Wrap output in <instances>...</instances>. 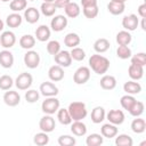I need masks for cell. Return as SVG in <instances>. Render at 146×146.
Wrapping results in <instances>:
<instances>
[{
    "instance_id": "35",
    "label": "cell",
    "mask_w": 146,
    "mask_h": 146,
    "mask_svg": "<svg viewBox=\"0 0 146 146\" xmlns=\"http://www.w3.org/2000/svg\"><path fill=\"white\" fill-rule=\"evenodd\" d=\"M103 141H104V137L99 133H91L86 139L87 146H99L103 144Z\"/></svg>"
},
{
    "instance_id": "3",
    "label": "cell",
    "mask_w": 146,
    "mask_h": 146,
    "mask_svg": "<svg viewBox=\"0 0 146 146\" xmlns=\"http://www.w3.org/2000/svg\"><path fill=\"white\" fill-rule=\"evenodd\" d=\"M59 105H60L59 99H57L56 96L55 97H46V99L41 104V110L44 114L52 115L58 111Z\"/></svg>"
},
{
    "instance_id": "43",
    "label": "cell",
    "mask_w": 146,
    "mask_h": 146,
    "mask_svg": "<svg viewBox=\"0 0 146 146\" xmlns=\"http://www.w3.org/2000/svg\"><path fill=\"white\" fill-rule=\"evenodd\" d=\"M132 55L131 49L128 46H119L116 49V56L121 59H128Z\"/></svg>"
},
{
    "instance_id": "52",
    "label": "cell",
    "mask_w": 146,
    "mask_h": 146,
    "mask_svg": "<svg viewBox=\"0 0 146 146\" xmlns=\"http://www.w3.org/2000/svg\"><path fill=\"white\" fill-rule=\"evenodd\" d=\"M141 29L145 31L146 30V26H145V18H141Z\"/></svg>"
},
{
    "instance_id": "33",
    "label": "cell",
    "mask_w": 146,
    "mask_h": 146,
    "mask_svg": "<svg viewBox=\"0 0 146 146\" xmlns=\"http://www.w3.org/2000/svg\"><path fill=\"white\" fill-rule=\"evenodd\" d=\"M57 8L55 6L54 2H42V5L40 6V11L42 13V15H44L46 17H51L55 15Z\"/></svg>"
},
{
    "instance_id": "22",
    "label": "cell",
    "mask_w": 146,
    "mask_h": 146,
    "mask_svg": "<svg viewBox=\"0 0 146 146\" xmlns=\"http://www.w3.org/2000/svg\"><path fill=\"white\" fill-rule=\"evenodd\" d=\"M128 74L135 81L140 80L143 78V75H144V67L143 66H139V65L130 64V66L128 68Z\"/></svg>"
},
{
    "instance_id": "31",
    "label": "cell",
    "mask_w": 146,
    "mask_h": 146,
    "mask_svg": "<svg viewBox=\"0 0 146 146\" xmlns=\"http://www.w3.org/2000/svg\"><path fill=\"white\" fill-rule=\"evenodd\" d=\"M132 40V36L130 34L129 31H120L117 34H116V42L119 46H128Z\"/></svg>"
},
{
    "instance_id": "12",
    "label": "cell",
    "mask_w": 146,
    "mask_h": 146,
    "mask_svg": "<svg viewBox=\"0 0 146 146\" xmlns=\"http://www.w3.org/2000/svg\"><path fill=\"white\" fill-rule=\"evenodd\" d=\"M40 94L44 97H55L57 94H58V88L52 83V82H49V81H46V82H42L40 84V89H39Z\"/></svg>"
},
{
    "instance_id": "38",
    "label": "cell",
    "mask_w": 146,
    "mask_h": 146,
    "mask_svg": "<svg viewBox=\"0 0 146 146\" xmlns=\"http://www.w3.org/2000/svg\"><path fill=\"white\" fill-rule=\"evenodd\" d=\"M27 6V0H11L9 3V8L14 13H18L22 10H25Z\"/></svg>"
},
{
    "instance_id": "45",
    "label": "cell",
    "mask_w": 146,
    "mask_h": 146,
    "mask_svg": "<svg viewBox=\"0 0 146 146\" xmlns=\"http://www.w3.org/2000/svg\"><path fill=\"white\" fill-rule=\"evenodd\" d=\"M58 144H59V146H74L76 144V140L72 136L63 135L58 138Z\"/></svg>"
},
{
    "instance_id": "55",
    "label": "cell",
    "mask_w": 146,
    "mask_h": 146,
    "mask_svg": "<svg viewBox=\"0 0 146 146\" xmlns=\"http://www.w3.org/2000/svg\"><path fill=\"white\" fill-rule=\"evenodd\" d=\"M55 0H43V2H54Z\"/></svg>"
},
{
    "instance_id": "15",
    "label": "cell",
    "mask_w": 146,
    "mask_h": 146,
    "mask_svg": "<svg viewBox=\"0 0 146 146\" xmlns=\"http://www.w3.org/2000/svg\"><path fill=\"white\" fill-rule=\"evenodd\" d=\"M48 76L54 82L62 81L64 79V70H63V67L59 66V65L50 66V68L48 70Z\"/></svg>"
},
{
    "instance_id": "18",
    "label": "cell",
    "mask_w": 146,
    "mask_h": 146,
    "mask_svg": "<svg viewBox=\"0 0 146 146\" xmlns=\"http://www.w3.org/2000/svg\"><path fill=\"white\" fill-rule=\"evenodd\" d=\"M50 34H51V31L50 29L47 26V25H40L36 30H35V38L38 41L40 42H46L49 40L50 38Z\"/></svg>"
},
{
    "instance_id": "4",
    "label": "cell",
    "mask_w": 146,
    "mask_h": 146,
    "mask_svg": "<svg viewBox=\"0 0 146 146\" xmlns=\"http://www.w3.org/2000/svg\"><path fill=\"white\" fill-rule=\"evenodd\" d=\"M32 82H33V78L30 73L27 72H23L21 73L16 80H15V86L17 87V89L19 90H27L31 86H32Z\"/></svg>"
},
{
    "instance_id": "10",
    "label": "cell",
    "mask_w": 146,
    "mask_h": 146,
    "mask_svg": "<svg viewBox=\"0 0 146 146\" xmlns=\"http://www.w3.org/2000/svg\"><path fill=\"white\" fill-rule=\"evenodd\" d=\"M139 25V19L137 18V15L135 14H130L127 15L122 18V26L124 27L125 31H135Z\"/></svg>"
},
{
    "instance_id": "40",
    "label": "cell",
    "mask_w": 146,
    "mask_h": 146,
    "mask_svg": "<svg viewBox=\"0 0 146 146\" xmlns=\"http://www.w3.org/2000/svg\"><path fill=\"white\" fill-rule=\"evenodd\" d=\"M70 54H71L72 59L73 60H76V62H81V60H83L86 58V51L82 48H80V47L72 48V50L70 51Z\"/></svg>"
},
{
    "instance_id": "20",
    "label": "cell",
    "mask_w": 146,
    "mask_h": 146,
    "mask_svg": "<svg viewBox=\"0 0 146 146\" xmlns=\"http://www.w3.org/2000/svg\"><path fill=\"white\" fill-rule=\"evenodd\" d=\"M123 90L128 95H138L141 91V86L135 80H131V81H127L123 84Z\"/></svg>"
},
{
    "instance_id": "48",
    "label": "cell",
    "mask_w": 146,
    "mask_h": 146,
    "mask_svg": "<svg viewBox=\"0 0 146 146\" xmlns=\"http://www.w3.org/2000/svg\"><path fill=\"white\" fill-rule=\"evenodd\" d=\"M39 97H40V94L35 89H30L25 92V99L27 103H35L39 100Z\"/></svg>"
},
{
    "instance_id": "13",
    "label": "cell",
    "mask_w": 146,
    "mask_h": 146,
    "mask_svg": "<svg viewBox=\"0 0 146 146\" xmlns=\"http://www.w3.org/2000/svg\"><path fill=\"white\" fill-rule=\"evenodd\" d=\"M106 117L110 123L112 124H115V125H120L124 122V113L121 111V110H111L107 114H106Z\"/></svg>"
},
{
    "instance_id": "28",
    "label": "cell",
    "mask_w": 146,
    "mask_h": 146,
    "mask_svg": "<svg viewBox=\"0 0 146 146\" xmlns=\"http://www.w3.org/2000/svg\"><path fill=\"white\" fill-rule=\"evenodd\" d=\"M19 46L23 49L31 50L35 46V38L31 34H25L19 39Z\"/></svg>"
},
{
    "instance_id": "34",
    "label": "cell",
    "mask_w": 146,
    "mask_h": 146,
    "mask_svg": "<svg viewBox=\"0 0 146 146\" xmlns=\"http://www.w3.org/2000/svg\"><path fill=\"white\" fill-rule=\"evenodd\" d=\"M57 119L63 125H68L72 123V117L67 111V108H58L57 111Z\"/></svg>"
},
{
    "instance_id": "51",
    "label": "cell",
    "mask_w": 146,
    "mask_h": 146,
    "mask_svg": "<svg viewBox=\"0 0 146 146\" xmlns=\"http://www.w3.org/2000/svg\"><path fill=\"white\" fill-rule=\"evenodd\" d=\"M82 7H90V6H97V0H81Z\"/></svg>"
},
{
    "instance_id": "57",
    "label": "cell",
    "mask_w": 146,
    "mask_h": 146,
    "mask_svg": "<svg viewBox=\"0 0 146 146\" xmlns=\"http://www.w3.org/2000/svg\"><path fill=\"white\" fill-rule=\"evenodd\" d=\"M29 1H34V0H29Z\"/></svg>"
},
{
    "instance_id": "58",
    "label": "cell",
    "mask_w": 146,
    "mask_h": 146,
    "mask_svg": "<svg viewBox=\"0 0 146 146\" xmlns=\"http://www.w3.org/2000/svg\"><path fill=\"white\" fill-rule=\"evenodd\" d=\"M0 47H1V46H0Z\"/></svg>"
},
{
    "instance_id": "50",
    "label": "cell",
    "mask_w": 146,
    "mask_h": 146,
    "mask_svg": "<svg viewBox=\"0 0 146 146\" xmlns=\"http://www.w3.org/2000/svg\"><path fill=\"white\" fill-rule=\"evenodd\" d=\"M138 15H139L141 18H145V17H146V3H141V5L138 7Z\"/></svg>"
},
{
    "instance_id": "19",
    "label": "cell",
    "mask_w": 146,
    "mask_h": 146,
    "mask_svg": "<svg viewBox=\"0 0 146 146\" xmlns=\"http://www.w3.org/2000/svg\"><path fill=\"white\" fill-rule=\"evenodd\" d=\"M100 133H102L103 137L111 139V138H113L117 135V128H116L115 124H112V123L108 122V123H105V124L102 125Z\"/></svg>"
},
{
    "instance_id": "42",
    "label": "cell",
    "mask_w": 146,
    "mask_h": 146,
    "mask_svg": "<svg viewBox=\"0 0 146 146\" xmlns=\"http://www.w3.org/2000/svg\"><path fill=\"white\" fill-rule=\"evenodd\" d=\"M13 84H14V80L10 75L5 74V75L0 76V89L1 90H5V91L9 90L13 87Z\"/></svg>"
},
{
    "instance_id": "27",
    "label": "cell",
    "mask_w": 146,
    "mask_h": 146,
    "mask_svg": "<svg viewBox=\"0 0 146 146\" xmlns=\"http://www.w3.org/2000/svg\"><path fill=\"white\" fill-rule=\"evenodd\" d=\"M80 41H81V39H80L79 34L73 33V32L67 33V34L65 35V38H64V43H65V46L68 47V48H74V47L79 46V44H80Z\"/></svg>"
},
{
    "instance_id": "24",
    "label": "cell",
    "mask_w": 146,
    "mask_h": 146,
    "mask_svg": "<svg viewBox=\"0 0 146 146\" xmlns=\"http://www.w3.org/2000/svg\"><path fill=\"white\" fill-rule=\"evenodd\" d=\"M99 83H100V87L103 89H105V90H112V89H114L116 87V79L113 75H107L106 74V75H104L100 79Z\"/></svg>"
},
{
    "instance_id": "46",
    "label": "cell",
    "mask_w": 146,
    "mask_h": 146,
    "mask_svg": "<svg viewBox=\"0 0 146 146\" xmlns=\"http://www.w3.org/2000/svg\"><path fill=\"white\" fill-rule=\"evenodd\" d=\"M47 51L48 54L55 56L58 51H60V43L57 40H51L47 43Z\"/></svg>"
},
{
    "instance_id": "36",
    "label": "cell",
    "mask_w": 146,
    "mask_h": 146,
    "mask_svg": "<svg viewBox=\"0 0 146 146\" xmlns=\"http://www.w3.org/2000/svg\"><path fill=\"white\" fill-rule=\"evenodd\" d=\"M115 145L116 146H132L133 140L129 135L121 133L119 136H115Z\"/></svg>"
},
{
    "instance_id": "44",
    "label": "cell",
    "mask_w": 146,
    "mask_h": 146,
    "mask_svg": "<svg viewBox=\"0 0 146 146\" xmlns=\"http://www.w3.org/2000/svg\"><path fill=\"white\" fill-rule=\"evenodd\" d=\"M130 58H131V64L139 65L143 67L146 65V54L145 52H138V54L131 56Z\"/></svg>"
},
{
    "instance_id": "16",
    "label": "cell",
    "mask_w": 146,
    "mask_h": 146,
    "mask_svg": "<svg viewBox=\"0 0 146 146\" xmlns=\"http://www.w3.org/2000/svg\"><path fill=\"white\" fill-rule=\"evenodd\" d=\"M14 64V55L8 49L0 51V65L3 68H10Z\"/></svg>"
},
{
    "instance_id": "29",
    "label": "cell",
    "mask_w": 146,
    "mask_h": 146,
    "mask_svg": "<svg viewBox=\"0 0 146 146\" xmlns=\"http://www.w3.org/2000/svg\"><path fill=\"white\" fill-rule=\"evenodd\" d=\"M110 41L105 38H100V39H97L94 43V49L96 52H99V54H103V52H106L108 49H110Z\"/></svg>"
},
{
    "instance_id": "1",
    "label": "cell",
    "mask_w": 146,
    "mask_h": 146,
    "mask_svg": "<svg viewBox=\"0 0 146 146\" xmlns=\"http://www.w3.org/2000/svg\"><path fill=\"white\" fill-rule=\"evenodd\" d=\"M89 66L95 73L105 74L110 68V60L105 56L95 54V55H91L89 58Z\"/></svg>"
},
{
    "instance_id": "30",
    "label": "cell",
    "mask_w": 146,
    "mask_h": 146,
    "mask_svg": "<svg viewBox=\"0 0 146 146\" xmlns=\"http://www.w3.org/2000/svg\"><path fill=\"white\" fill-rule=\"evenodd\" d=\"M131 130L135 133H143L146 130V122H145V120L140 119L139 116L133 119L132 122H131Z\"/></svg>"
},
{
    "instance_id": "14",
    "label": "cell",
    "mask_w": 146,
    "mask_h": 146,
    "mask_svg": "<svg viewBox=\"0 0 146 146\" xmlns=\"http://www.w3.org/2000/svg\"><path fill=\"white\" fill-rule=\"evenodd\" d=\"M3 102L6 105L10 106V107H15L19 104L21 102V96L17 91H14V90H6L5 95H3Z\"/></svg>"
},
{
    "instance_id": "21",
    "label": "cell",
    "mask_w": 146,
    "mask_h": 146,
    "mask_svg": "<svg viewBox=\"0 0 146 146\" xmlns=\"http://www.w3.org/2000/svg\"><path fill=\"white\" fill-rule=\"evenodd\" d=\"M106 117V112L104 110V107L102 106H96L92 111H91V121L96 124L103 122Z\"/></svg>"
},
{
    "instance_id": "5",
    "label": "cell",
    "mask_w": 146,
    "mask_h": 146,
    "mask_svg": "<svg viewBox=\"0 0 146 146\" xmlns=\"http://www.w3.org/2000/svg\"><path fill=\"white\" fill-rule=\"evenodd\" d=\"M90 79V68L87 66H80L73 75V81L76 84H84Z\"/></svg>"
},
{
    "instance_id": "49",
    "label": "cell",
    "mask_w": 146,
    "mask_h": 146,
    "mask_svg": "<svg viewBox=\"0 0 146 146\" xmlns=\"http://www.w3.org/2000/svg\"><path fill=\"white\" fill-rule=\"evenodd\" d=\"M68 2H71V0H55L54 1L56 8H60V9H64L68 5Z\"/></svg>"
},
{
    "instance_id": "25",
    "label": "cell",
    "mask_w": 146,
    "mask_h": 146,
    "mask_svg": "<svg viewBox=\"0 0 146 146\" xmlns=\"http://www.w3.org/2000/svg\"><path fill=\"white\" fill-rule=\"evenodd\" d=\"M65 15L70 18H76L80 15V6L76 2H68V5L64 8Z\"/></svg>"
},
{
    "instance_id": "47",
    "label": "cell",
    "mask_w": 146,
    "mask_h": 146,
    "mask_svg": "<svg viewBox=\"0 0 146 146\" xmlns=\"http://www.w3.org/2000/svg\"><path fill=\"white\" fill-rule=\"evenodd\" d=\"M83 15L87 18H95L98 15V6H90V7H83Z\"/></svg>"
},
{
    "instance_id": "26",
    "label": "cell",
    "mask_w": 146,
    "mask_h": 146,
    "mask_svg": "<svg viewBox=\"0 0 146 146\" xmlns=\"http://www.w3.org/2000/svg\"><path fill=\"white\" fill-rule=\"evenodd\" d=\"M22 22H23V17L18 13H13V14L8 15L6 18V24L11 29L18 27L22 24Z\"/></svg>"
},
{
    "instance_id": "56",
    "label": "cell",
    "mask_w": 146,
    "mask_h": 146,
    "mask_svg": "<svg viewBox=\"0 0 146 146\" xmlns=\"http://www.w3.org/2000/svg\"><path fill=\"white\" fill-rule=\"evenodd\" d=\"M0 1H2V2H9V1H11V0H0Z\"/></svg>"
},
{
    "instance_id": "54",
    "label": "cell",
    "mask_w": 146,
    "mask_h": 146,
    "mask_svg": "<svg viewBox=\"0 0 146 146\" xmlns=\"http://www.w3.org/2000/svg\"><path fill=\"white\" fill-rule=\"evenodd\" d=\"M112 1H115V2H121V3H125L127 0H112Z\"/></svg>"
},
{
    "instance_id": "8",
    "label": "cell",
    "mask_w": 146,
    "mask_h": 146,
    "mask_svg": "<svg viewBox=\"0 0 146 146\" xmlns=\"http://www.w3.org/2000/svg\"><path fill=\"white\" fill-rule=\"evenodd\" d=\"M54 59H55V63L62 67H68L71 64H72V57H71V54L66 50H60L58 51L55 56H54Z\"/></svg>"
},
{
    "instance_id": "2",
    "label": "cell",
    "mask_w": 146,
    "mask_h": 146,
    "mask_svg": "<svg viewBox=\"0 0 146 146\" xmlns=\"http://www.w3.org/2000/svg\"><path fill=\"white\" fill-rule=\"evenodd\" d=\"M67 111L72 117V121H82L88 114L87 106L82 102H72L68 105Z\"/></svg>"
},
{
    "instance_id": "37",
    "label": "cell",
    "mask_w": 146,
    "mask_h": 146,
    "mask_svg": "<svg viewBox=\"0 0 146 146\" xmlns=\"http://www.w3.org/2000/svg\"><path fill=\"white\" fill-rule=\"evenodd\" d=\"M144 110H145L144 103H143V102H139V100H136V102L133 103V105L130 107L129 113H130V115L137 117V116H140V115L144 113Z\"/></svg>"
},
{
    "instance_id": "7",
    "label": "cell",
    "mask_w": 146,
    "mask_h": 146,
    "mask_svg": "<svg viewBox=\"0 0 146 146\" xmlns=\"http://www.w3.org/2000/svg\"><path fill=\"white\" fill-rule=\"evenodd\" d=\"M55 127H56L55 119H54V117H52L50 114H46L44 116H42V117L40 119V122H39V128H40V130H41V131L49 133V132L54 131Z\"/></svg>"
},
{
    "instance_id": "23",
    "label": "cell",
    "mask_w": 146,
    "mask_h": 146,
    "mask_svg": "<svg viewBox=\"0 0 146 146\" xmlns=\"http://www.w3.org/2000/svg\"><path fill=\"white\" fill-rule=\"evenodd\" d=\"M71 131L76 137H82L87 133V125L82 121H73L71 125Z\"/></svg>"
},
{
    "instance_id": "6",
    "label": "cell",
    "mask_w": 146,
    "mask_h": 146,
    "mask_svg": "<svg viewBox=\"0 0 146 146\" xmlns=\"http://www.w3.org/2000/svg\"><path fill=\"white\" fill-rule=\"evenodd\" d=\"M24 64L29 68H36L40 64V55L34 50H27L24 55Z\"/></svg>"
},
{
    "instance_id": "39",
    "label": "cell",
    "mask_w": 146,
    "mask_h": 146,
    "mask_svg": "<svg viewBox=\"0 0 146 146\" xmlns=\"http://www.w3.org/2000/svg\"><path fill=\"white\" fill-rule=\"evenodd\" d=\"M33 141H34V144L38 145V146H44V145H47V144L49 143V136H48L47 132L41 131V132L34 135Z\"/></svg>"
},
{
    "instance_id": "17",
    "label": "cell",
    "mask_w": 146,
    "mask_h": 146,
    "mask_svg": "<svg viewBox=\"0 0 146 146\" xmlns=\"http://www.w3.org/2000/svg\"><path fill=\"white\" fill-rule=\"evenodd\" d=\"M24 18L30 24H35L40 19V11L35 7H30L24 10Z\"/></svg>"
},
{
    "instance_id": "41",
    "label": "cell",
    "mask_w": 146,
    "mask_h": 146,
    "mask_svg": "<svg viewBox=\"0 0 146 146\" xmlns=\"http://www.w3.org/2000/svg\"><path fill=\"white\" fill-rule=\"evenodd\" d=\"M135 102H136V98L133 97V95H128V94L124 95V96H122L121 99H120L121 106H122L124 110H127V111L130 110V107L133 105Z\"/></svg>"
},
{
    "instance_id": "11",
    "label": "cell",
    "mask_w": 146,
    "mask_h": 146,
    "mask_svg": "<svg viewBox=\"0 0 146 146\" xmlns=\"http://www.w3.org/2000/svg\"><path fill=\"white\" fill-rule=\"evenodd\" d=\"M16 43V35L14 32L11 31H5L1 33L0 35V46L8 49L14 47V44Z\"/></svg>"
},
{
    "instance_id": "53",
    "label": "cell",
    "mask_w": 146,
    "mask_h": 146,
    "mask_svg": "<svg viewBox=\"0 0 146 146\" xmlns=\"http://www.w3.org/2000/svg\"><path fill=\"white\" fill-rule=\"evenodd\" d=\"M3 26H5V23H3L2 19H0V32L3 30Z\"/></svg>"
},
{
    "instance_id": "32",
    "label": "cell",
    "mask_w": 146,
    "mask_h": 146,
    "mask_svg": "<svg viewBox=\"0 0 146 146\" xmlns=\"http://www.w3.org/2000/svg\"><path fill=\"white\" fill-rule=\"evenodd\" d=\"M107 9L112 15H121L124 9H125V5L121 3V2H115V1H110L107 5Z\"/></svg>"
},
{
    "instance_id": "9",
    "label": "cell",
    "mask_w": 146,
    "mask_h": 146,
    "mask_svg": "<svg viewBox=\"0 0 146 146\" xmlns=\"http://www.w3.org/2000/svg\"><path fill=\"white\" fill-rule=\"evenodd\" d=\"M67 18L66 16L64 15H56L51 18V22H50V27L52 31L55 32H60L63 31L66 26H67Z\"/></svg>"
}]
</instances>
